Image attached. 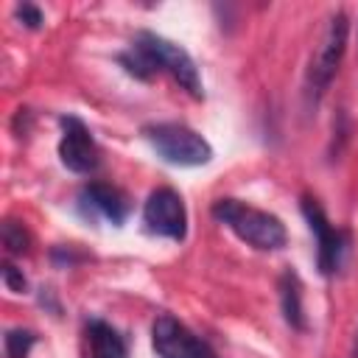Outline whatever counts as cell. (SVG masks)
Masks as SVG:
<instances>
[{"label":"cell","mask_w":358,"mask_h":358,"mask_svg":"<svg viewBox=\"0 0 358 358\" xmlns=\"http://www.w3.org/2000/svg\"><path fill=\"white\" fill-rule=\"evenodd\" d=\"M213 218L227 224L243 243L260 249V252H274L280 246H285L288 232L285 224L266 210L249 207L238 199H218L213 201Z\"/></svg>","instance_id":"cell-1"},{"label":"cell","mask_w":358,"mask_h":358,"mask_svg":"<svg viewBox=\"0 0 358 358\" xmlns=\"http://www.w3.org/2000/svg\"><path fill=\"white\" fill-rule=\"evenodd\" d=\"M347 36H350V20L344 11H336L330 14L327 20V28L310 56V64H308V76H305V90H308V98L316 103L324 90L330 87L344 53H347Z\"/></svg>","instance_id":"cell-2"},{"label":"cell","mask_w":358,"mask_h":358,"mask_svg":"<svg viewBox=\"0 0 358 358\" xmlns=\"http://www.w3.org/2000/svg\"><path fill=\"white\" fill-rule=\"evenodd\" d=\"M131 45L151 62L154 70L171 73V78L185 92H190L193 98H204V84H201L199 67H196V62L190 59V53L182 45H176V42L159 36V34H151V31H140Z\"/></svg>","instance_id":"cell-3"},{"label":"cell","mask_w":358,"mask_h":358,"mask_svg":"<svg viewBox=\"0 0 358 358\" xmlns=\"http://www.w3.org/2000/svg\"><path fill=\"white\" fill-rule=\"evenodd\" d=\"M143 134L154 145V151L171 165L196 168V165H207L213 159L210 143L196 129H190L185 123H151L143 129Z\"/></svg>","instance_id":"cell-4"},{"label":"cell","mask_w":358,"mask_h":358,"mask_svg":"<svg viewBox=\"0 0 358 358\" xmlns=\"http://www.w3.org/2000/svg\"><path fill=\"white\" fill-rule=\"evenodd\" d=\"M302 215H305V221H308V227H310V232L316 238V263H319V271L324 277L336 274L338 266H341V257H344V252L350 246V235L341 232V229H336L327 221L322 204L313 196H302Z\"/></svg>","instance_id":"cell-5"},{"label":"cell","mask_w":358,"mask_h":358,"mask_svg":"<svg viewBox=\"0 0 358 358\" xmlns=\"http://www.w3.org/2000/svg\"><path fill=\"white\" fill-rule=\"evenodd\" d=\"M145 229L171 241H185L187 235V210L182 196L173 187H157L143 207Z\"/></svg>","instance_id":"cell-6"},{"label":"cell","mask_w":358,"mask_h":358,"mask_svg":"<svg viewBox=\"0 0 358 358\" xmlns=\"http://www.w3.org/2000/svg\"><path fill=\"white\" fill-rule=\"evenodd\" d=\"M151 341L159 358H215L213 347L171 313L157 316L151 327Z\"/></svg>","instance_id":"cell-7"},{"label":"cell","mask_w":358,"mask_h":358,"mask_svg":"<svg viewBox=\"0 0 358 358\" xmlns=\"http://www.w3.org/2000/svg\"><path fill=\"white\" fill-rule=\"evenodd\" d=\"M59 157H62V165L73 173H92L98 168V145L90 134V129L73 117V115H64L62 117V140H59Z\"/></svg>","instance_id":"cell-8"},{"label":"cell","mask_w":358,"mask_h":358,"mask_svg":"<svg viewBox=\"0 0 358 358\" xmlns=\"http://www.w3.org/2000/svg\"><path fill=\"white\" fill-rule=\"evenodd\" d=\"M78 201H81V207H84L87 213L92 210V213L103 215L106 221H112L115 227H120V224L129 218V210H131L126 193H123L120 187H112V185H103V182H90V185L81 190Z\"/></svg>","instance_id":"cell-9"},{"label":"cell","mask_w":358,"mask_h":358,"mask_svg":"<svg viewBox=\"0 0 358 358\" xmlns=\"http://www.w3.org/2000/svg\"><path fill=\"white\" fill-rule=\"evenodd\" d=\"M87 341H90V355L92 358H126L123 336L101 319L87 322Z\"/></svg>","instance_id":"cell-10"},{"label":"cell","mask_w":358,"mask_h":358,"mask_svg":"<svg viewBox=\"0 0 358 358\" xmlns=\"http://www.w3.org/2000/svg\"><path fill=\"white\" fill-rule=\"evenodd\" d=\"M280 308H282V316L285 322L294 327V330H305V310H302V282L296 277V271L285 268L280 274Z\"/></svg>","instance_id":"cell-11"},{"label":"cell","mask_w":358,"mask_h":358,"mask_svg":"<svg viewBox=\"0 0 358 358\" xmlns=\"http://www.w3.org/2000/svg\"><path fill=\"white\" fill-rule=\"evenodd\" d=\"M34 344H36V336L31 330H22V327L6 330V336H3L6 358H28V352H31Z\"/></svg>","instance_id":"cell-12"},{"label":"cell","mask_w":358,"mask_h":358,"mask_svg":"<svg viewBox=\"0 0 358 358\" xmlns=\"http://www.w3.org/2000/svg\"><path fill=\"white\" fill-rule=\"evenodd\" d=\"M0 238H3V246H6L8 255H25L28 246H31V238H28L25 227L17 224V221H6L3 229H0Z\"/></svg>","instance_id":"cell-13"},{"label":"cell","mask_w":358,"mask_h":358,"mask_svg":"<svg viewBox=\"0 0 358 358\" xmlns=\"http://www.w3.org/2000/svg\"><path fill=\"white\" fill-rule=\"evenodd\" d=\"M14 14H17V20H20L25 28H39V25H42V11H39L34 3H20V6L14 8Z\"/></svg>","instance_id":"cell-14"},{"label":"cell","mask_w":358,"mask_h":358,"mask_svg":"<svg viewBox=\"0 0 358 358\" xmlns=\"http://www.w3.org/2000/svg\"><path fill=\"white\" fill-rule=\"evenodd\" d=\"M0 274H3V282H6V288H8V291H14V294H22V291L28 288V282H25L22 271H17L11 263H3Z\"/></svg>","instance_id":"cell-15"},{"label":"cell","mask_w":358,"mask_h":358,"mask_svg":"<svg viewBox=\"0 0 358 358\" xmlns=\"http://www.w3.org/2000/svg\"><path fill=\"white\" fill-rule=\"evenodd\" d=\"M350 358H358V333H355V341H352V355Z\"/></svg>","instance_id":"cell-16"}]
</instances>
